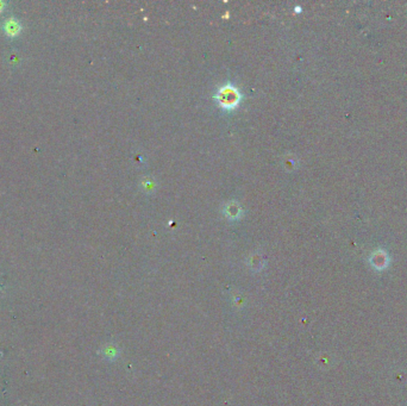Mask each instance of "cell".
Segmentation results:
<instances>
[{"mask_svg": "<svg viewBox=\"0 0 407 406\" xmlns=\"http://www.w3.org/2000/svg\"><path fill=\"white\" fill-rule=\"evenodd\" d=\"M218 102L224 109H233L237 105L240 99L239 92L233 86L228 85L222 87L216 96Z\"/></svg>", "mask_w": 407, "mask_h": 406, "instance_id": "cell-1", "label": "cell"}, {"mask_svg": "<svg viewBox=\"0 0 407 406\" xmlns=\"http://www.w3.org/2000/svg\"><path fill=\"white\" fill-rule=\"evenodd\" d=\"M20 30H22V25H20L19 20H17L16 18H10L5 20L4 31L7 36L16 37L17 35H19Z\"/></svg>", "mask_w": 407, "mask_h": 406, "instance_id": "cell-2", "label": "cell"}, {"mask_svg": "<svg viewBox=\"0 0 407 406\" xmlns=\"http://www.w3.org/2000/svg\"><path fill=\"white\" fill-rule=\"evenodd\" d=\"M4 7H5V2L0 0V12H1V11L4 10Z\"/></svg>", "mask_w": 407, "mask_h": 406, "instance_id": "cell-3", "label": "cell"}]
</instances>
